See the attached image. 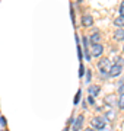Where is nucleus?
Returning <instances> with one entry per match:
<instances>
[{"label": "nucleus", "mask_w": 124, "mask_h": 131, "mask_svg": "<svg viewBox=\"0 0 124 131\" xmlns=\"http://www.w3.org/2000/svg\"><path fill=\"white\" fill-rule=\"evenodd\" d=\"M91 125H92V128H95V130H102V128L105 127L104 117H95V118H92Z\"/></svg>", "instance_id": "1"}, {"label": "nucleus", "mask_w": 124, "mask_h": 131, "mask_svg": "<svg viewBox=\"0 0 124 131\" xmlns=\"http://www.w3.org/2000/svg\"><path fill=\"white\" fill-rule=\"evenodd\" d=\"M98 67H99V70L102 71V74H104L105 71H110L111 66H110V60L108 58H104V60H101L98 63Z\"/></svg>", "instance_id": "2"}, {"label": "nucleus", "mask_w": 124, "mask_h": 131, "mask_svg": "<svg viewBox=\"0 0 124 131\" xmlns=\"http://www.w3.org/2000/svg\"><path fill=\"white\" fill-rule=\"evenodd\" d=\"M102 51H104V47L101 45V44H94L91 47V52L94 57H99L101 54H102Z\"/></svg>", "instance_id": "3"}, {"label": "nucleus", "mask_w": 124, "mask_h": 131, "mask_svg": "<svg viewBox=\"0 0 124 131\" xmlns=\"http://www.w3.org/2000/svg\"><path fill=\"white\" fill-rule=\"evenodd\" d=\"M121 73V66L120 64H114L110 69V76H118Z\"/></svg>", "instance_id": "4"}, {"label": "nucleus", "mask_w": 124, "mask_h": 131, "mask_svg": "<svg viewBox=\"0 0 124 131\" xmlns=\"http://www.w3.org/2000/svg\"><path fill=\"white\" fill-rule=\"evenodd\" d=\"M82 24L85 25V26H91L94 24V18H92L91 15H85L83 18H82Z\"/></svg>", "instance_id": "5"}, {"label": "nucleus", "mask_w": 124, "mask_h": 131, "mask_svg": "<svg viewBox=\"0 0 124 131\" xmlns=\"http://www.w3.org/2000/svg\"><path fill=\"white\" fill-rule=\"evenodd\" d=\"M99 90H101L99 86H96V84H92V86H89L88 92H89V95H91V96H96V95L99 93Z\"/></svg>", "instance_id": "6"}, {"label": "nucleus", "mask_w": 124, "mask_h": 131, "mask_svg": "<svg viewBox=\"0 0 124 131\" xmlns=\"http://www.w3.org/2000/svg\"><path fill=\"white\" fill-rule=\"evenodd\" d=\"M82 122H83V117L82 115H79V117L76 118V121H75V124H73V131H79V128H80Z\"/></svg>", "instance_id": "7"}, {"label": "nucleus", "mask_w": 124, "mask_h": 131, "mask_svg": "<svg viewBox=\"0 0 124 131\" xmlns=\"http://www.w3.org/2000/svg\"><path fill=\"white\" fill-rule=\"evenodd\" d=\"M89 39H91L92 45H94V44H99V41H101V35H99L98 32H95L94 35H91V38H89Z\"/></svg>", "instance_id": "8"}, {"label": "nucleus", "mask_w": 124, "mask_h": 131, "mask_svg": "<svg viewBox=\"0 0 124 131\" xmlns=\"http://www.w3.org/2000/svg\"><path fill=\"white\" fill-rule=\"evenodd\" d=\"M114 38L117 39V41H120V39H124V29H118V31L115 32Z\"/></svg>", "instance_id": "9"}, {"label": "nucleus", "mask_w": 124, "mask_h": 131, "mask_svg": "<svg viewBox=\"0 0 124 131\" xmlns=\"http://www.w3.org/2000/svg\"><path fill=\"white\" fill-rule=\"evenodd\" d=\"M114 25H117V26H123V25H124V16H121V15H120L118 18H115Z\"/></svg>", "instance_id": "10"}, {"label": "nucleus", "mask_w": 124, "mask_h": 131, "mask_svg": "<svg viewBox=\"0 0 124 131\" xmlns=\"http://www.w3.org/2000/svg\"><path fill=\"white\" fill-rule=\"evenodd\" d=\"M118 105H120V108H121V109H124V93H121V96H120Z\"/></svg>", "instance_id": "11"}, {"label": "nucleus", "mask_w": 124, "mask_h": 131, "mask_svg": "<svg viewBox=\"0 0 124 131\" xmlns=\"http://www.w3.org/2000/svg\"><path fill=\"white\" fill-rule=\"evenodd\" d=\"M80 95H82V92L79 90V92L76 93V98H75V103H77V102H79V98H80Z\"/></svg>", "instance_id": "12"}, {"label": "nucleus", "mask_w": 124, "mask_h": 131, "mask_svg": "<svg viewBox=\"0 0 124 131\" xmlns=\"http://www.w3.org/2000/svg\"><path fill=\"white\" fill-rule=\"evenodd\" d=\"M85 57H86V60H91V54L88 51V48H85Z\"/></svg>", "instance_id": "13"}, {"label": "nucleus", "mask_w": 124, "mask_h": 131, "mask_svg": "<svg viewBox=\"0 0 124 131\" xmlns=\"http://www.w3.org/2000/svg\"><path fill=\"white\" fill-rule=\"evenodd\" d=\"M83 73H85V67L80 64V69H79V76H83Z\"/></svg>", "instance_id": "14"}, {"label": "nucleus", "mask_w": 124, "mask_h": 131, "mask_svg": "<svg viewBox=\"0 0 124 131\" xmlns=\"http://www.w3.org/2000/svg\"><path fill=\"white\" fill-rule=\"evenodd\" d=\"M120 12H121V16H124V2L121 3V6H120Z\"/></svg>", "instance_id": "15"}, {"label": "nucleus", "mask_w": 124, "mask_h": 131, "mask_svg": "<svg viewBox=\"0 0 124 131\" xmlns=\"http://www.w3.org/2000/svg\"><path fill=\"white\" fill-rule=\"evenodd\" d=\"M0 122H2V125H5V124H6V119H5V118H0Z\"/></svg>", "instance_id": "16"}, {"label": "nucleus", "mask_w": 124, "mask_h": 131, "mask_svg": "<svg viewBox=\"0 0 124 131\" xmlns=\"http://www.w3.org/2000/svg\"><path fill=\"white\" fill-rule=\"evenodd\" d=\"M88 101H89V103H94V98H92V96H89V99H88Z\"/></svg>", "instance_id": "17"}, {"label": "nucleus", "mask_w": 124, "mask_h": 131, "mask_svg": "<svg viewBox=\"0 0 124 131\" xmlns=\"http://www.w3.org/2000/svg\"><path fill=\"white\" fill-rule=\"evenodd\" d=\"M85 131H96V130H94V128H86Z\"/></svg>", "instance_id": "18"}, {"label": "nucleus", "mask_w": 124, "mask_h": 131, "mask_svg": "<svg viewBox=\"0 0 124 131\" xmlns=\"http://www.w3.org/2000/svg\"><path fill=\"white\" fill-rule=\"evenodd\" d=\"M63 131H67V128H66V130H63Z\"/></svg>", "instance_id": "19"}]
</instances>
